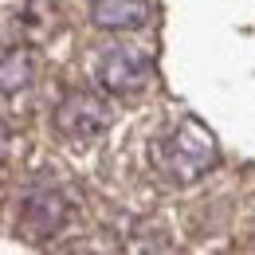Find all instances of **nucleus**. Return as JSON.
I'll list each match as a JSON object with an SVG mask.
<instances>
[{"label": "nucleus", "mask_w": 255, "mask_h": 255, "mask_svg": "<svg viewBox=\"0 0 255 255\" xmlns=\"http://www.w3.org/2000/svg\"><path fill=\"white\" fill-rule=\"evenodd\" d=\"M220 157L212 129L196 118H181L169 133L153 141V169L169 185H192L200 181Z\"/></svg>", "instance_id": "1"}, {"label": "nucleus", "mask_w": 255, "mask_h": 255, "mask_svg": "<svg viewBox=\"0 0 255 255\" xmlns=\"http://www.w3.org/2000/svg\"><path fill=\"white\" fill-rule=\"evenodd\" d=\"M59 4L55 0H24L20 8H16V28L24 39H32V43H43V39H51V35L59 32Z\"/></svg>", "instance_id": "6"}, {"label": "nucleus", "mask_w": 255, "mask_h": 255, "mask_svg": "<svg viewBox=\"0 0 255 255\" xmlns=\"http://www.w3.org/2000/svg\"><path fill=\"white\" fill-rule=\"evenodd\" d=\"M35 75V63L24 47H8L4 51V95H16L20 87H28Z\"/></svg>", "instance_id": "7"}, {"label": "nucleus", "mask_w": 255, "mask_h": 255, "mask_svg": "<svg viewBox=\"0 0 255 255\" xmlns=\"http://www.w3.org/2000/svg\"><path fill=\"white\" fill-rule=\"evenodd\" d=\"M153 79V63L141 47H114L98 59V83L114 95H133L145 91Z\"/></svg>", "instance_id": "4"}, {"label": "nucleus", "mask_w": 255, "mask_h": 255, "mask_svg": "<svg viewBox=\"0 0 255 255\" xmlns=\"http://www.w3.org/2000/svg\"><path fill=\"white\" fill-rule=\"evenodd\" d=\"M110 118L114 114H110L106 98L91 95V91H75L55 106V129H59V137L75 145H91L95 137H102L110 129Z\"/></svg>", "instance_id": "2"}, {"label": "nucleus", "mask_w": 255, "mask_h": 255, "mask_svg": "<svg viewBox=\"0 0 255 255\" xmlns=\"http://www.w3.org/2000/svg\"><path fill=\"white\" fill-rule=\"evenodd\" d=\"M67 216H71V204H67L63 192L32 189V192H24L20 204H16V232L28 244H43V240H51V236L63 232Z\"/></svg>", "instance_id": "3"}, {"label": "nucleus", "mask_w": 255, "mask_h": 255, "mask_svg": "<svg viewBox=\"0 0 255 255\" xmlns=\"http://www.w3.org/2000/svg\"><path fill=\"white\" fill-rule=\"evenodd\" d=\"M153 16L149 0H95L91 4V20L98 28H110V32H133V28H145Z\"/></svg>", "instance_id": "5"}]
</instances>
